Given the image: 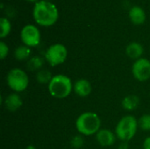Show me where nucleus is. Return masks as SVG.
I'll return each mask as SVG.
<instances>
[{
	"mask_svg": "<svg viewBox=\"0 0 150 149\" xmlns=\"http://www.w3.org/2000/svg\"><path fill=\"white\" fill-rule=\"evenodd\" d=\"M33 18L35 21L43 26L54 25L58 18V11L56 6L46 0L39 1L33 8Z\"/></svg>",
	"mask_w": 150,
	"mask_h": 149,
	"instance_id": "f257e3e1",
	"label": "nucleus"
},
{
	"mask_svg": "<svg viewBox=\"0 0 150 149\" xmlns=\"http://www.w3.org/2000/svg\"><path fill=\"white\" fill-rule=\"evenodd\" d=\"M101 126V120L95 112H87L82 113L76 121V127L79 133L90 136L97 134Z\"/></svg>",
	"mask_w": 150,
	"mask_h": 149,
	"instance_id": "f03ea898",
	"label": "nucleus"
},
{
	"mask_svg": "<svg viewBox=\"0 0 150 149\" xmlns=\"http://www.w3.org/2000/svg\"><path fill=\"white\" fill-rule=\"evenodd\" d=\"M73 86L69 76L65 75H56L53 76L48 83V91L52 97L57 99H63L71 93Z\"/></svg>",
	"mask_w": 150,
	"mask_h": 149,
	"instance_id": "7ed1b4c3",
	"label": "nucleus"
},
{
	"mask_svg": "<svg viewBox=\"0 0 150 149\" xmlns=\"http://www.w3.org/2000/svg\"><path fill=\"white\" fill-rule=\"evenodd\" d=\"M138 125L139 123L134 116L127 115L123 117L119 121L115 129L117 138L126 142L132 140L137 132Z\"/></svg>",
	"mask_w": 150,
	"mask_h": 149,
	"instance_id": "20e7f679",
	"label": "nucleus"
},
{
	"mask_svg": "<svg viewBox=\"0 0 150 149\" xmlns=\"http://www.w3.org/2000/svg\"><path fill=\"white\" fill-rule=\"evenodd\" d=\"M8 86L15 92L24 91L29 84V78L25 71L20 68H12L6 77Z\"/></svg>",
	"mask_w": 150,
	"mask_h": 149,
	"instance_id": "39448f33",
	"label": "nucleus"
},
{
	"mask_svg": "<svg viewBox=\"0 0 150 149\" xmlns=\"http://www.w3.org/2000/svg\"><path fill=\"white\" fill-rule=\"evenodd\" d=\"M68 55V51L65 46L60 43L54 44L50 46L45 54L46 61L52 67H55L62 64Z\"/></svg>",
	"mask_w": 150,
	"mask_h": 149,
	"instance_id": "423d86ee",
	"label": "nucleus"
},
{
	"mask_svg": "<svg viewBox=\"0 0 150 149\" xmlns=\"http://www.w3.org/2000/svg\"><path fill=\"white\" fill-rule=\"evenodd\" d=\"M23 43L27 47H36L40 41V33L38 28L33 25H25L20 32Z\"/></svg>",
	"mask_w": 150,
	"mask_h": 149,
	"instance_id": "0eeeda50",
	"label": "nucleus"
},
{
	"mask_svg": "<svg viewBox=\"0 0 150 149\" xmlns=\"http://www.w3.org/2000/svg\"><path fill=\"white\" fill-rule=\"evenodd\" d=\"M132 72L134 76L140 82L147 81L150 78V61L146 58H140L133 65Z\"/></svg>",
	"mask_w": 150,
	"mask_h": 149,
	"instance_id": "6e6552de",
	"label": "nucleus"
},
{
	"mask_svg": "<svg viewBox=\"0 0 150 149\" xmlns=\"http://www.w3.org/2000/svg\"><path fill=\"white\" fill-rule=\"evenodd\" d=\"M116 137L117 136L108 129L99 130L96 134L97 141L102 147H110L112 144H114Z\"/></svg>",
	"mask_w": 150,
	"mask_h": 149,
	"instance_id": "1a4fd4ad",
	"label": "nucleus"
},
{
	"mask_svg": "<svg viewBox=\"0 0 150 149\" xmlns=\"http://www.w3.org/2000/svg\"><path fill=\"white\" fill-rule=\"evenodd\" d=\"M73 89H74L76 94L80 97H87L91 93V90H92L91 83L86 79L77 80L75 83Z\"/></svg>",
	"mask_w": 150,
	"mask_h": 149,
	"instance_id": "9d476101",
	"label": "nucleus"
},
{
	"mask_svg": "<svg viewBox=\"0 0 150 149\" xmlns=\"http://www.w3.org/2000/svg\"><path fill=\"white\" fill-rule=\"evenodd\" d=\"M4 104L7 110L11 112H15L21 107L22 100L21 97L17 93H12L5 97Z\"/></svg>",
	"mask_w": 150,
	"mask_h": 149,
	"instance_id": "9b49d317",
	"label": "nucleus"
},
{
	"mask_svg": "<svg viewBox=\"0 0 150 149\" xmlns=\"http://www.w3.org/2000/svg\"><path fill=\"white\" fill-rule=\"evenodd\" d=\"M129 17L131 18V21L135 25L142 24L146 18V15H145L144 11L139 6H134L130 10Z\"/></svg>",
	"mask_w": 150,
	"mask_h": 149,
	"instance_id": "f8f14e48",
	"label": "nucleus"
},
{
	"mask_svg": "<svg viewBox=\"0 0 150 149\" xmlns=\"http://www.w3.org/2000/svg\"><path fill=\"white\" fill-rule=\"evenodd\" d=\"M126 53L130 58L138 60L143 54V47L141 44L137 42H132L127 47Z\"/></svg>",
	"mask_w": 150,
	"mask_h": 149,
	"instance_id": "ddd939ff",
	"label": "nucleus"
},
{
	"mask_svg": "<svg viewBox=\"0 0 150 149\" xmlns=\"http://www.w3.org/2000/svg\"><path fill=\"white\" fill-rule=\"evenodd\" d=\"M140 104V98L135 95H130L126 97L122 101V106L127 111L135 110Z\"/></svg>",
	"mask_w": 150,
	"mask_h": 149,
	"instance_id": "4468645a",
	"label": "nucleus"
},
{
	"mask_svg": "<svg viewBox=\"0 0 150 149\" xmlns=\"http://www.w3.org/2000/svg\"><path fill=\"white\" fill-rule=\"evenodd\" d=\"M31 54V49L27 46H19L15 49L14 56L18 61H23L27 59Z\"/></svg>",
	"mask_w": 150,
	"mask_h": 149,
	"instance_id": "2eb2a0df",
	"label": "nucleus"
},
{
	"mask_svg": "<svg viewBox=\"0 0 150 149\" xmlns=\"http://www.w3.org/2000/svg\"><path fill=\"white\" fill-rule=\"evenodd\" d=\"M44 61L41 57L40 56H33L32 57L28 62H27V68L30 71H36V70H40L42 66H43Z\"/></svg>",
	"mask_w": 150,
	"mask_h": 149,
	"instance_id": "dca6fc26",
	"label": "nucleus"
},
{
	"mask_svg": "<svg viewBox=\"0 0 150 149\" xmlns=\"http://www.w3.org/2000/svg\"><path fill=\"white\" fill-rule=\"evenodd\" d=\"M52 78H53V76H52L51 73L47 69H40L36 74V79L41 84L49 83Z\"/></svg>",
	"mask_w": 150,
	"mask_h": 149,
	"instance_id": "f3484780",
	"label": "nucleus"
},
{
	"mask_svg": "<svg viewBox=\"0 0 150 149\" xmlns=\"http://www.w3.org/2000/svg\"><path fill=\"white\" fill-rule=\"evenodd\" d=\"M0 25H1V32H0V37L4 38L6 37L10 32H11V23L10 21L5 18H0Z\"/></svg>",
	"mask_w": 150,
	"mask_h": 149,
	"instance_id": "a211bd4d",
	"label": "nucleus"
},
{
	"mask_svg": "<svg viewBox=\"0 0 150 149\" xmlns=\"http://www.w3.org/2000/svg\"><path fill=\"white\" fill-rule=\"evenodd\" d=\"M140 126L142 129L145 131L150 130V114H145L143 115L138 121Z\"/></svg>",
	"mask_w": 150,
	"mask_h": 149,
	"instance_id": "6ab92c4d",
	"label": "nucleus"
},
{
	"mask_svg": "<svg viewBox=\"0 0 150 149\" xmlns=\"http://www.w3.org/2000/svg\"><path fill=\"white\" fill-rule=\"evenodd\" d=\"M83 139L80 135H76L71 140V146L74 148H81L83 147Z\"/></svg>",
	"mask_w": 150,
	"mask_h": 149,
	"instance_id": "aec40b11",
	"label": "nucleus"
},
{
	"mask_svg": "<svg viewBox=\"0 0 150 149\" xmlns=\"http://www.w3.org/2000/svg\"><path fill=\"white\" fill-rule=\"evenodd\" d=\"M8 52H9V48L7 45L4 41H1L0 42V58L4 60L7 56Z\"/></svg>",
	"mask_w": 150,
	"mask_h": 149,
	"instance_id": "412c9836",
	"label": "nucleus"
},
{
	"mask_svg": "<svg viewBox=\"0 0 150 149\" xmlns=\"http://www.w3.org/2000/svg\"><path fill=\"white\" fill-rule=\"evenodd\" d=\"M143 148L150 149V137H148L145 139L144 143H143Z\"/></svg>",
	"mask_w": 150,
	"mask_h": 149,
	"instance_id": "4be33fe9",
	"label": "nucleus"
},
{
	"mask_svg": "<svg viewBox=\"0 0 150 149\" xmlns=\"http://www.w3.org/2000/svg\"><path fill=\"white\" fill-rule=\"evenodd\" d=\"M119 149H128V145H127V142L126 141H123L120 146H119Z\"/></svg>",
	"mask_w": 150,
	"mask_h": 149,
	"instance_id": "5701e85b",
	"label": "nucleus"
},
{
	"mask_svg": "<svg viewBox=\"0 0 150 149\" xmlns=\"http://www.w3.org/2000/svg\"><path fill=\"white\" fill-rule=\"evenodd\" d=\"M25 149H35V148H34L33 146H28Z\"/></svg>",
	"mask_w": 150,
	"mask_h": 149,
	"instance_id": "b1692460",
	"label": "nucleus"
},
{
	"mask_svg": "<svg viewBox=\"0 0 150 149\" xmlns=\"http://www.w3.org/2000/svg\"><path fill=\"white\" fill-rule=\"evenodd\" d=\"M27 1H29V2H37L38 0H27Z\"/></svg>",
	"mask_w": 150,
	"mask_h": 149,
	"instance_id": "393cba45",
	"label": "nucleus"
}]
</instances>
